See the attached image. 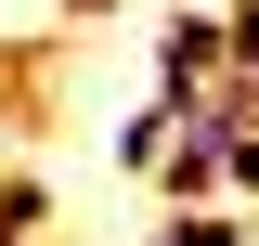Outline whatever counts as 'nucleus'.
Returning a JSON list of instances; mask_svg holds the SVG:
<instances>
[{"label":"nucleus","mask_w":259,"mask_h":246,"mask_svg":"<svg viewBox=\"0 0 259 246\" xmlns=\"http://www.w3.org/2000/svg\"><path fill=\"white\" fill-rule=\"evenodd\" d=\"M156 246H246V208H168Z\"/></svg>","instance_id":"nucleus-2"},{"label":"nucleus","mask_w":259,"mask_h":246,"mask_svg":"<svg viewBox=\"0 0 259 246\" xmlns=\"http://www.w3.org/2000/svg\"><path fill=\"white\" fill-rule=\"evenodd\" d=\"M168 143H182V104H130V117H117V169H130V182H156Z\"/></svg>","instance_id":"nucleus-1"},{"label":"nucleus","mask_w":259,"mask_h":246,"mask_svg":"<svg viewBox=\"0 0 259 246\" xmlns=\"http://www.w3.org/2000/svg\"><path fill=\"white\" fill-rule=\"evenodd\" d=\"M65 13H117V0H65Z\"/></svg>","instance_id":"nucleus-3"}]
</instances>
